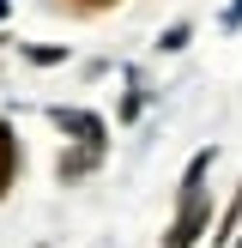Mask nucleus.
<instances>
[{"label": "nucleus", "instance_id": "1", "mask_svg": "<svg viewBox=\"0 0 242 248\" xmlns=\"http://www.w3.org/2000/svg\"><path fill=\"white\" fill-rule=\"evenodd\" d=\"M206 224H212V200H206L200 188H188V200H182V212H176V224H169L164 248H194Z\"/></svg>", "mask_w": 242, "mask_h": 248}, {"label": "nucleus", "instance_id": "2", "mask_svg": "<svg viewBox=\"0 0 242 248\" xmlns=\"http://www.w3.org/2000/svg\"><path fill=\"white\" fill-rule=\"evenodd\" d=\"M12 170H18V145H12V133L0 127V194H6V182H12Z\"/></svg>", "mask_w": 242, "mask_h": 248}, {"label": "nucleus", "instance_id": "3", "mask_svg": "<svg viewBox=\"0 0 242 248\" xmlns=\"http://www.w3.org/2000/svg\"><path fill=\"white\" fill-rule=\"evenodd\" d=\"M79 12H103V6H115V0H73Z\"/></svg>", "mask_w": 242, "mask_h": 248}, {"label": "nucleus", "instance_id": "4", "mask_svg": "<svg viewBox=\"0 0 242 248\" xmlns=\"http://www.w3.org/2000/svg\"><path fill=\"white\" fill-rule=\"evenodd\" d=\"M236 18H242V0H236V6H230V24H236Z\"/></svg>", "mask_w": 242, "mask_h": 248}]
</instances>
